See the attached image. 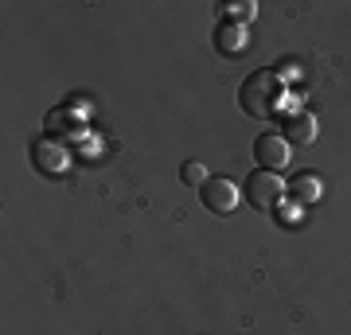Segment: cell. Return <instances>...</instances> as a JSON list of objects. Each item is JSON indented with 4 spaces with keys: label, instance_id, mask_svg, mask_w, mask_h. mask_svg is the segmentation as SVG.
I'll use <instances>...</instances> for the list:
<instances>
[{
    "label": "cell",
    "instance_id": "cell-4",
    "mask_svg": "<svg viewBox=\"0 0 351 335\" xmlns=\"http://www.w3.org/2000/svg\"><path fill=\"white\" fill-rule=\"evenodd\" d=\"M32 164H36V172H43L47 179H59V175L71 172V152H66L59 140L43 137V140L32 145Z\"/></svg>",
    "mask_w": 351,
    "mask_h": 335
},
{
    "label": "cell",
    "instance_id": "cell-8",
    "mask_svg": "<svg viewBox=\"0 0 351 335\" xmlns=\"http://www.w3.org/2000/svg\"><path fill=\"white\" fill-rule=\"evenodd\" d=\"M242 47H246V27H234V24H219L215 27V51H219V55L239 59Z\"/></svg>",
    "mask_w": 351,
    "mask_h": 335
},
{
    "label": "cell",
    "instance_id": "cell-3",
    "mask_svg": "<svg viewBox=\"0 0 351 335\" xmlns=\"http://www.w3.org/2000/svg\"><path fill=\"white\" fill-rule=\"evenodd\" d=\"M239 199H242V191L226 175H211L207 184L199 187V203H203V211H211V214H219V219H226V214L239 207Z\"/></svg>",
    "mask_w": 351,
    "mask_h": 335
},
{
    "label": "cell",
    "instance_id": "cell-9",
    "mask_svg": "<svg viewBox=\"0 0 351 335\" xmlns=\"http://www.w3.org/2000/svg\"><path fill=\"white\" fill-rule=\"evenodd\" d=\"M219 12H223V24L246 27V24L254 20V16H258V4H254V0H239V4H223Z\"/></svg>",
    "mask_w": 351,
    "mask_h": 335
},
{
    "label": "cell",
    "instance_id": "cell-5",
    "mask_svg": "<svg viewBox=\"0 0 351 335\" xmlns=\"http://www.w3.org/2000/svg\"><path fill=\"white\" fill-rule=\"evenodd\" d=\"M289 140L281 137V133H262V137L254 140V160H258V168H265V172H281L289 164Z\"/></svg>",
    "mask_w": 351,
    "mask_h": 335
},
{
    "label": "cell",
    "instance_id": "cell-11",
    "mask_svg": "<svg viewBox=\"0 0 351 335\" xmlns=\"http://www.w3.org/2000/svg\"><path fill=\"white\" fill-rule=\"evenodd\" d=\"M274 214H277V223L281 226H297L301 223V203H285V199H281Z\"/></svg>",
    "mask_w": 351,
    "mask_h": 335
},
{
    "label": "cell",
    "instance_id": "cell-1",
    "mask_svg": "<svg viewBox=\"0 0 351 335\" xmlns=\"http://www.w3.org/2000/svg\"><path fill=\"white\" fill-rule=\"evenodd\" d=\"M281 98H285V86L277 82L274 71H254V75L242 82V90H239L242 110L250 113V117H274Z\"/></svg>",
    "mask_w": 351,
    "mask_h": 335
},
{
    "label": "cell",
    "instance_id": "cell-10",
    "mask_svg": "<svg viewBox=\"0 0 351 335\" xmlns=\"http://www.w3.org/2000/svg\"><path fill=\"white\" fill-rule=\"evenodd\" d=\"M207 179H211V175H207V168H203L199 160H188L184 168H180V184H188V187H203Z\"/></svg>",
    "mask_w": 351,
    "mask_h": 335
},
{
    "label": "cell",
    "instance_id": "cell-6",
    "mask_svg": "<svg viewBox=\"0 0 351 335\" xmlns=\"http://www.w3.org/2000/svg\"><path fill=\"white\" fill-rule=\"evenodd\" d=\"M281 137L293 145V149H308L316 137H320V121L313 113H285L281 117Z\"/></svg>",
    "mask_w": 351,
    "mask_h": 335
},
{
    "label": "cell",
    "instance_id": "cell-2",
    "mask_svg": "<svg viewBox=\"0 0 351 335\" xmlns=\"http://www.w3.org/2000/svg\"><path fill=\"white\" fill-rule=\"evenodd\" d=\"M242 195L250 203L254 211H277V203L285 199V179L277 172H265V168H254L246 187H242Z\"/></svg>",
    "mask_w": 351,
    "mask_h": 335
},
{
    "label": "cell",
    "instance_id": "cell-7",
    "mask_svg": "<svg viewBox=\"0 0 351 335\" xmlns=\"http://www.w3.org/2000/svg\"><path fill=\"white\" fill-rule=\"evenodd\" d=\"M285 195L293 199V203H301V207H313V203H320V195H324V179L316 172H301L285 184Z\"/></svg>",
    "mask_w": 351,
    "mask_h": 335
}]
</instances>
